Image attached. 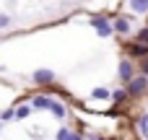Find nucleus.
I'll return each instance as SVG.
<instances>
[{"mask_svg":"<svg viewBox=\"0 0 148 140\" xmlns=\"http://www.w3.org/2000/svg\"><path fill=\"white\" fill-rule=\"evenodd\" d=\"M125 88H127L130 99H138V96H143V94L148 91V75H143V73H140V75H135V78H133V81H130Z\"/></svg>","mask_w":148,"mask_h":140,"instance_id":"nucleus-1","label":"nucleus"},{"mask_svg":"<svg viewBox=\"0 0 148 140\" xmlns=\"http://www.w3.org/2000/svg\"><path fill=\"white\" fill-rule=\"evenodd\" d=\"M91 26L96 29V34H99L101 39L112 36V31H114V26H112V21H109L107 16H91Z\"/></svg>","mask_w":148,"mask_h":140,"instance_id":"nucleus-2","label":"nucleus"},{"mask_svg":"<svg viewBox=\"0 0 148 140\" xmlns=\"http://www.w3.org/2000/svg\"><path fill=\"white\" fill-rule=\"evenodd\" d=\"M117 75H120V81L127 86V83L135 78V65H133L127 57H122V60H120V68H117Z\"/></svg>","mask_w":148,"mask_h":140,"instance_id":"nucleus-3","label":"nucleus"},{"mask_svg":"<svg viewBox=\"0 0 148 140\" xmlns=\"http://www.w3.org/2000/svg\"><path fill=\"white\" fill-rule=\"evenodd\" d=\"M125 55L127 57H135V60H143V57H148V44H140V42L125 44Z\"/></svg>","mask_w":148,"mask_h":140,"instance_id":"nucleus-4","label":"nucleus"},{"mask_svg":"<svg viewBox=\"0 0 148 140\" xmlns=\"http://www.w3.org/2000/svg\"><path fill=\"white\" fill-rule=\"evenodd\" d=\"M31 81H34L36 86H52V83H55V73L47 70V68H42V70H36V73L31 75Z\"/></svg>","mask_w":148,"mask_h":140,"instance_id":"nucleus-5","label":"nucleus"},{"mask_svg":"<svg viewBox=\"0 0 148 140\" xmlns=\"http://www.w3.org/2000/svg\"><path fill=\"white\" fill-rule=\"evenodd\" d=\"M52 96H47V94H36V96H31V109H49L52 107Z\"/></svg>","mask_w":148,"mask_h":140,"instance_id":"nucleus-6","label":"nucleus"},{"mask_svg":"<svg viewBox=\"0 0 148 140\" xmlns=\"http://www.w3.org/2000/svg\"><path fill=\"white\" fill-rule=\"evenodd\" d=\"M112 26H114V31H120V34L125 36V34L130 31V18H127V16H117V18L112 21Z\"/></svg>","mask_w":148,"mask_h":140,"instance_id":"nucleus-7","label":"nucleus"},{"mask_svg":"<svg viewBox=\"0 0 148 140\" xmlns=\"http://www.w3.org/2000/svg\"><path fill=\"white\" fill-rule=\"evenodd\" d=\"M49 112H52L57 120H65V117H68V109H65V104H62V101H52Z\"/></svg>","mask_w":148,"mask_h":140,"instance_id":"nucleus-8","label":"nucleus"},{"mask_svg":"<svg viewBox=\"0 0 148 140\" xmlns=\"http://www.w3.org/2000/svg\"><path fill=\"white\" fill-rule=\"evenodd\" d=\"M135 130L143 135V140H148V117L146 114H140V117L135 120Z\"/></svg>","mask_w":148,"mask_h":140,"instance_id":"nucleus-9","label":"nucleus"},{"mask_svg":"<svg viewBox=\"0 0 148 140\" xmlns=\"http://www.w3.org/2000/svg\"><path fill=\"white\" fill-rule=\"evenodd\" d=\"M127 99H130L127 88H120V91H112V101H114V104H125Z\"/></svg>","mask_w":148,"mask_h":140,"instance_id":"nucleus-10","label":"nucleus"},{"mask_svg":"<svg viewBox=\"0 0 148 140\" xmlns=\"http://www.w3.org/2000/svg\"><path fill=\"white\" fill-rule=\"evenodd\" d=\"M130 8L135 13H148V0H130Z\"/></svg>","mask_w":148,"mask_h":140,"instance_id":"nucleus-11","label":"nucleus"},{"mask_svg":"<svg viewBox=\"0 0 148 140\" xmlns=\"http://www.w3.org/2000/svg\"><path fill=\"white\" fill-rule=\"evenodd\" d=\"M91 96L104 101V99H112V91H109V88H94V91H91Z\"/></svg>","mask_w":148,"mask_h":140,"instance_id":"nucleus-12","label":"nucleus"},{"mask_svg":"<svg viewBox=\"0 0 148 140\" xmlns=\"http://www.w3.org/2000/svg\"><path fill=\"white\" fill-rule=\"evenodd\" d=\"M31 114V104L29 107H16V120H26Z\"/></svg>","mask_w":148,"mask_h":140,"instance_id":"nucleus-13","label":"nucleus"},{"mask_svg":"<svg viewBox=\"0 0 148 140\" xmlns=\"http://www.w3.org/2000/svg\"><path fill=\"white\" fill-rule=\"evenodd\" d=\"M10 120H16V109H5L0 114V122H10Z\"/></svg>","mask_w":148,"mask_h":140,"instance_id":"nucleus-14","label":"nucleus"},{"mask_svg":"<svg viewBox=\"0 0 148 140\" xmlns=\"http://www.w3.org/2000/svg\"><path fill=\"white\" fill-rule=\"evenodd\" d=\"M135 42H140V44H148V26H146V29H140V31H138V36H135Z\"/></svg>","mask_w":148,"mask_h":140,"instance_id":"nucleus-15","label":"nucleus"},{"mask_svg":"<svg viewBox=\"0 0 148 140\" xmlns=\"http://www.w3.org/2000/svg\"><path fill=\"white\" fill-rule=\"evenodd\" d=\"M68 138H70V130H68V127H60L57 135H55V140H68Z\"/></svg>","mask_w":148,"mask_h":140,"instance_id":"nucleus-16","label":"nucleus"},{"mask_svg":"<svg viewBox=\"0 0 148 140\" xmlns=\"http://www.w3.org/2000/svg\"><path fill=\"white\" fill-rule=\"evenodd\" d=\"M10 23H13V18H10V16H5V13H3V16H0V29H8V26H10Z\"/></svg>","mask_w":148,"mask_h":140,"instance_id":"nucleus-17","label":"nucleus"},{"mask_svg":"<svg viewBox=\"0 0 148 140\" xmlns=\"http://www.w3.org/2000/svg\"><path fill=\"white\" fill-rule=\"evenodd\" d=\"M138 68H140V73H143V75H148V57L140 60V65H138Z\"/></svg>","mask_w":148,"mask_h":140,"instance_id":"nucleus-18","label":"nucleus"},{"mask_svg":"<svg viewBox=\"0 0 148 140\" xmlns=\"http://www.w3.org/2000/svg\"><path fill=\"white\" fill-rule=\"evenodd\" d=\"M68 140H83V135H81V132H70V138Z\"/></svg>","mask_w":148,"mask_h":140,"instance_id":"nucleus-19","label":"nucleus"},{"mask_svg":"<svg viewBox=\"0 0 148 140\" xmlns=\"http://www.w3.org/2000/svg\"><path fill=\"white\" fill-rule=\"evenodd\" d=\"M91 140H104V138H91Z\"/></svg>","mask_w":148,"mask_h":140,"instance_id":"nucleus-20","label":"nucleus"},{"mask_svg":"<svg viewBox=\"0 0 148 140\" xmlns=\"http://www.w3.org/2000/svg\"><path fill=\"white\" fill-rule=\"evenodd\" d=\"M0 127H3V122H0Z\"/></svg>","mask_w":148,"mask_h":140,"instance_id":"nucleus-21","label":"nucleus"}]
</instances>
